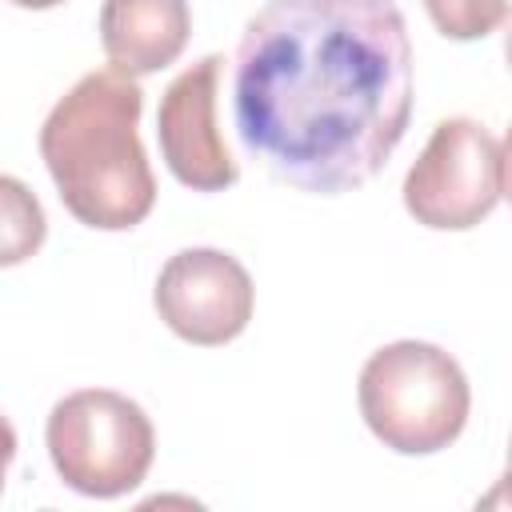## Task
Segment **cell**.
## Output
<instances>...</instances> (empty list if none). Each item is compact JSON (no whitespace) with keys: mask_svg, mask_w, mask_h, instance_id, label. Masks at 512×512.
Returning <instances> with one entry per match:
<instances>
[{"mask_svg":"<svg viewBox=\"0 0 512 512\" xmlns=\"http://www.w3.org/2000/svg\"><path fill=\"white\" fill-rule=\"evenodd\" d=\"M412 120V40L396 0H268L232 56V124L276 180L368 184Z\"/></svg>","mask_w":512,"mask_h":512,"instance_id":"obj_1","label":"cell"},{"mask_svg":"<svg viewBox=\"0 0 512 512\" xmlns=\"http://www.w3.org/2000/svg\"><path fill=\"white\" fill-rule=\"evenodd\" d=\"M144 88L120 68L80 76L40 124V160L60 204L96 232H128L156 204L140 140Z\"/></svg>","mask_w":512,"mask_h":512,"instance_id":"obj_2","label":"cell"},{"mask_svg":"<svg viewBox=\"0 0 512 512\" xmlns=\"http://www.w3.org/2000/svg\"><path fill=\"white\" fill-rule=\"evenodd\" d=\"M356 404L384 448L400 456H432L464 432L472 388L460 360L440 344L392 340L364 360Z\"/></svg>","mask_w":512,"mask_h":512,"instance_id":"obj_3","label":"cell"},{"mask_svg":"<svg viewBox=\"0 0 512 512\" xmlns=\"http://www.w3.org/2000/svg\"><path fill=\"white\" fill-rule=\"evenodd\" d=\"M44 444L56 476L92 500H116L144 484L156 456L148 412L116 388H80L52 404Z\"/></svg>","mask_w":512,"mask_h":512,"instance_id":"obj_4","label":"cell"},{"mask_svg":"<svg viewBox=\"0 0 512 512\" xmlns=\"http://www.w3.org/2000/svg\"><path fill=\"white\" fill-rule=\"evenodd\" d=\"M504 164L508 152L496 132L472 116H448L404 176V208L436 232L476 228L504 200Z\"/></svg>","mask_w":512,"mask_h":512,"instance_id":"obj_5","label":"cell"},{"mask_svg":"<svg viewBox=\"0 0 512 512\" xmlns=\"http://www.w3.org/2000/svg\"><path fill=\"white\" fill-rule=\"evenodd\" d=\"M152 304L160 320L196 348H220L236 340L256 308L248 268L224 248H180L164 260Z\"/></svg>","mask_w":512,"mask_h":512,"instance_id":"obj_6","label":"cell"},{"mask_svg":"<svg viewBox=\"0 0 512 512\" xmlns=\"http://www.w3.org/2000/svg\"><path fill=\"white\" fill-rule=\"evenodd\" d=\"M220 68H224V56L216 52L200 56L164 88L156 108L160 156L168 172L192 192H224L240 180V164L232 160L216 128Z\"/></svg>","mask_w":512,"mask_h":512,"instance_id":"obj_7","label":"cell"},{"mask_svg":"<svg viewBox=\"0 0 512 512\" xmlns=\"http://www.w3.org/2000/svg\"><path fill=\"white\" fill-rule=\"evenodd\" d=\"M100 48L112 68L128 76H152L180 60L192 36L188 0H104Z\"/></svg>","mask_w":512,"mask_h":512,"instance_id":"obj_8","label":"cell"},{"mask_svg":"<svg viewBox=\"0 0 512 512\" xmlns=\"http://www.w3.org/2000/svg\"><path fill=\"white\" fill-rule=\"evenodd\" d=\"M48 216L40 196L20 180L0 172V268H16L44 248Z\"/></svg>","mask_w":512,"mask_h":512,"instance_id":"obj_9","label":"cell"},{"mask_svg":"<svg viewBox=\"0 0 512 512\" xmlns=\"http://www.w3.org/2000/svg\"><path fill=\"white\" fill-rule=\"evenodd\" d=\"M428 20L448 40H484L508 20V0H424Z\"/></svg>","mask_w":512,"mask_h":512,"instance_id":"obj_10","label":"cell"},{"mask_svg":"<svg viewBox=\"0 0 512 512\" xmlns=\"http://www.w3.org/2000/svg\"><path fill=\"white\" fill-rule=\"evenodd\" d=\"M12 460H16V428H12V420L0 412V492H4V480H8Z\"/></svg>","mask_w":512,"mask_h":512,"instance_id":"obj_11","label":"cell"},{"mask_svg":"<svg viewBox=\"0 0 512 512\" xmlns=\"http://www.w3.org/2000/svg\"><path fill=\"white\" fill-rule=\"evenodd\" d=\"M8 4H16V8H32V12H44V8H56V4H64V0H8Z\"/></svg>","mask_w":512,"mask_h":512,"instance_id":"obj_12","label":"cell"}]
</instances>
